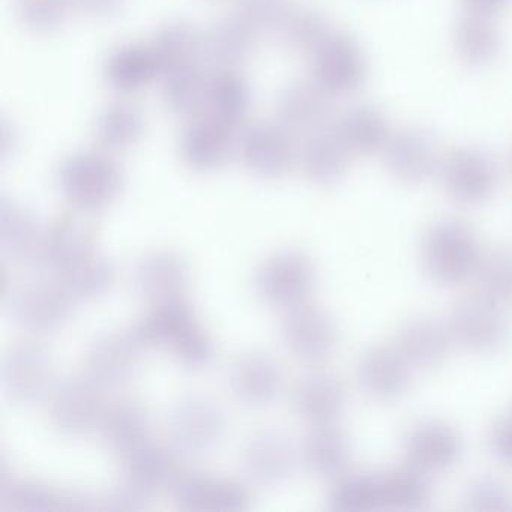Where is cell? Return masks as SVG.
<instances>
[{"instance_id":"36","label":"cell","mask_w":512,"mask_h":512,"mask_svg":"<svg viewBox=\"0 0 512 512\" xmlns=\"http://www.w3.org/2000/svg\"><path fill=\"white\" fill-rule=\"evenodd\" d=\"M161 77L172 71L199 65V58L205 52L203 35L194 26L184 22H173L163 26L151 43Z\"/></svg>"},{"instance_id":"27","label":"cell","mask_w":512,"mask_h":512,"mask_svg":"<svg viewBox=\"0 0 512 512\" xmlns=\"http://www.w3.org/2000/svg\"><path fill=\"white\" fill-rule=\"evenodd\" d=\"M352 154L334 130L316 131L299 151L302 172L313 184L329 187L338 184L346 175Z\"/></svg>"},{"instance_id":"33","label":"cell","mask_w":512,"mask_h":512,"mask_svg":"<svg viewBox=\"0 0 512 512\" xmlns=\"http://www.w3.org/2000/svg\"><path fill=\"white\" fill-rule=\"evenodd\" d=\"M151 416L142 403L136 400H119L106 407L100 431L112 451L127 454L148 440Z\"/></svg>"},{"instance_id":"23","label":"cell","mask_w":512,"mask_h":512,"mask_svg":"<svg viewBox=\"0 0 512 512\" xmlns=\"http://www.w3.org/2000/svg\"><path fill=\"white\" fill-rule=\"evenodd\" d=\"M410 367L412 365L397 347L374 346L362 353L356 374L359 385L368 395L389 401L409 389Z\"/></svg>"},{"instance_id":"45","label":"cell","mask_w":512,"mask_h":512,"mask_svg":"<svg viewBox=\"0 0 512 512\" xmlns=\"http://www.w3.org/2000/svg\"><path fill=\"white\" fill-rule=\"evenodd\" d=\"M19 22L34 34L59 31L76 11L74 0H14Z\"/></svg>"},{"instance_id":"35","label":"cell","mask_w":512,"mask_h":512,"mask_svg":"<svg viewBox=\"0 0 512 512\" xmlns=\"http://www.w3.org/2000/svg\"><path fill=\"white\" fill-rule=\"evenodd\" d=\"M205 40V52L221 68H232L247 61L256 49L257 31L238 14L212 25Z\"/></svg>"},{"instance_id":"17","label":"cell","mask_w":512,"mask_h":512,"mask_svg":"<svg viewBox=\"0 0 512 512\" xmlns=\"http://www.w3.org/2000/svg\"><path fill=\"white\" fill-rule=\"evenodd\" d=\"M235 128L212 116H197L185 128L181 140L182 158L200 173L223 169L238 152Z\"/></svg>"},{"instance_id":"4","label":"cell","mask_w":512,"mask_h":512,"mask_svg":"<svg viewBox=\"0 0 512 512\" xmlns=\"http://www.w3.org/2000/svg\"><path fill=\"white\" fill-rule=\"evenodd\" d=\"M226 413L212 398L191 395L167 416V436L179 454L200 457L217 448L226 434Z\"/></svg>"},{"instance_id":"20","label":"cell","mask_w":512,"mask_h":512,"mask_svg":"<svg viewBox=\"0 0 512 512\" xmlns=\"http://www.w3.org/2000/svg\"><path fill=\"white\" fill-rule=\"evenodd\" d=\"M47 227L31 209L2 196L0 248L5 257L23 265L44 263Z\"/></svg>"},{"instance_id":"42","label":"cell","mask_w":512,"mask_h":512,"mask_svg":"<svg viewBox=\"0 0 512 512\" xmlns=\"http://www.w3.org/2000/svg\"><path fill=\"white\" fill-rule=\"evenodd\" d=\"M58 275L76 301H92L112 289L116 268L112 260L95 253Z\"/></svg>"},{"instance_id":"12","label":"cell","mask_w":512,"mask_h":512,"mask_svg":"<svg viewBox=\"0 0 512 512\" xmlns=\"http://www.w3.org/2000/svg\"><path fill=\"white\" fill-rule=\"evenodd\" d=\"M281 338L295 358L320 362L334 353L338 328L325 308L305 302L287 311L281 323Z\"/></svg>"},{"instance_id":"13","label":"cell","mask_w":512,"mask_h":512,"mask_svg":"<svg viewBox=\"0 0 512 512\" xmlns=\"http://www.w3.org/2000/svg\"><path fill=\"white\" fill-rule=\"evenodd\" d=\"M142 347L133 331L98 335L86 350L85 376L103 391L121 388L133 379Z\"/></svg>"},{"instance_id":"40","label":"cell","mask_w":512,"mask_h":512,"mask_svg":"<svg viewBox=\"0 0 512 512\" xmlns=\"http://www.w3.org/2000/svg\"><path fill=\"white\" fill-rule=\"evenodd\" d=\"M163 97L170 112L182 118H197L205 112L209 77L199 65L163 76Z\"/></svg>"},{"instance_id":"19","label":"cell","mask_w":512,"mask_h":512,"mask_svg":"<svg viewBox=\"0 0 512 512\" xmlns=\"http://www.w3.org/2000/svg\"><path fill=\"white\" fill-rule=\"evenodd\" d=\"M134 289L149 304L184 298L190 284V266L187 260L172 250H158L146 254L137 263L133 274Z\"/></svg>"},{"instance_id":"24","label":"cell","mask_w":512,"mask_h":512,"mask_svg":"<svg viewBox=\"0 0 512 512\" xmlns=\"http://www.w3.org/2000/svg\"><path fill=\"white\" fill-rule=\"evenodd\" d=\"M97 253V233L94 226L79 215H62L47 227L44 263L53 271L73 268L77 263Z\"/></svg>"},{"instance_id":"52","label":"cell","mask_w":512,"mask_h":512,"mask_svg":"<svg viewBox=\"0 0 512 512\" xmlns=\"http://www.w3.org/2000/svg\"><path fill=\"white\" fill-rule=\"evenodd\" d=\"M511 0H463L467 13L494 17L508 7Z\"/></svg>"},{"instance_id":"3","label":"cell","mask_w":512,"mask_h":512,"mask_svg":"<svg viewBox=\"0 0 512 512\" xmlns=\"http://www.w3.org/2000/svg\"><path fill=\"white\" fill-rule=\"evenodd\" d=\"M76 302L59 278H32L11 290L7 307L20 329L29 334L49 335L67 325Z\"/></svg>"},{"instance_id":"10","label":"cell","mask_w":512,"mask_h":512,"mask_svg":"<svg viewBox=\"0 0 512 512\" xmlns=\"http://www.w3.org/2000/svg\"><path fill=\"white\" fill-rule=\"evenodd\" d=\"M367 76L364 53L355 40L332 32L313 53V80L331 97L358 91Z\"/></svg>"},{"instance_id":"15","label":"cell","mask_w":512,"mask_h":512,"mask_svg":"<svg viewBox=\"0 0 512 512\" xmlns=\"http://www.w3.org/2000/svg\"><path fill=\"white\" fill-rule=\"evenodd\" d=\"M298 461L295 442L280 430L259 431L242 449V470L251 482L262 487L286 482L295 473Z\"/></svg>"},{"instance_id":"6","label":"cell","mask_w":512,"mask_h":512,"mask_svg":"<svg viewBox=\"0 0 512 512\" xmlns=\"http://www.w3.org/2000/svg\"><path fill=\"white\" fill-rule=\"evenodd\" d=\"M448 328L452 340L476 353H496L508 343L509 320L499 302L470 296L454 305Z\"/></svg>"},{"instance_id":"21","label":"cell","mask_w":512,"mask_h":512,"mask_svg":"<svg viewBox=\"0 0 512 512\" xmlns=\"http://www.w3.org/2000/svg\"><path fill=\"white\" fill-rule=\"evenodd\" d=\"M233 397L247 407L260 409L274 403L283 388V371L265 353H245L233 362L229 373Z\"/></svg>"},{"instance_id":"2","label":"cell","mask_w":512,"mask_h":512,"mask_svg":"<svg viewBox=\"0 0 512 512\" xmlns=\"http://www.w3.org/2000/svg\"><path fill=\"white\" fill-rule=\"evenodd\" d=\"M425 271L434 281L446 286L463 283L478 272L481 248L467 224L442 220L428 230L422 247Z\"/></svg>"},{"instance_id":"43","label":"cell","mask_w":512,"mask_h":512,"mask_svg":"<svg viewBox=\"0 0 512 512\" xmlns=\"http://www.w3.org/2000/svg\"><path fill=\"white\" fill-rule=\"evenodd\" d=\"M277 31L287 47L311 55L334 32L325 14L311 7H292Z\"/></svg>"},{"instance_id":"16","label":"cell","mask_w":512,"mask_h":512,"mask_svg":"<svg viewBox=\"0 0 512 512\" xmlns=\"http://www.w3.org/2000/svg\"><path fill=\"white\" fill-rule=\"evenodd\" d=\"M170 488L173 502L184 511L233 512L250 506V494L241 482L205 472L178 473Z\"/></svg>"},{"instance_id":"11","label":"cell","mask_w":512,"mask_h":512,"mask_svg":"<svg viewBox=\"0 0 512 512\" xmlns=\"http://www.w3.org/2000/svg\"><path fill=\"white\" fill-rule=\"evenodd\" d=\"M104 412L103 389L89 377L65 379L53 392L50 421L64 436H86L100 428Z\"/></svg>"},{"instance_id":"26","label":"cell","mask_w":512,"mask_h":512,"mask_svg":"<svg viewBox=\"0 0 512 512\" xmlns=\"http://www.w3.org/2000/svg\"><path fill=\"white\" fill-rule=\"evenodd\" d=\"M293 404L298 415L316 427L334 424L346 406V389L334 374L316 371L299 380Z\"/></svg>"},{"instance_id":"9","label":"cell","mask_w":512,"mask_h":512,"mask_svg":"<svg viewBox=\"0 0 512 512\" xmlns=\"http://www.w3.org/2000/svg\"><path fill=\"white\" fill-rule=\"evenodd\" d=\"M242 163L257 178L278 179L290 172L299 151L292 131L280 122H257L238 139Z\"/></svg>"},{"instance_id":"53","label":"cell","mask_w":512,"mask_h":512,"mask_svg":"<svg viewBox=\"0 0 512 512\" xmlns=\"http://www.w3.org/2000/svg\"><path fill=\"white\" fill-rule=\"evenodd\" d=\"M511 166H512V157H511Z\"/></svg>"},{"instance_id":"47","label":"cell","mask_w":512,"mask_h":512,"mask_svg":"<svg viewBox=\"0 0 512 512\" xmlns=\"http://www.w3.org/2000/svg\"><path fill=\"white\" fill-rule=\"evenodd\" d=\"M176 361L188 370H203L214 362L215 344L211 335L199 325H191L170 347Z\"/></svg>"},{"instance_id":"31","label":"cell","mask_w":512,"mask_h":512,"mask_svg":"<svg viewBox=\"0 0 512 512\" xmlns=\"http://www.w3.org/2000/svg\"><path fill=\"white\" fill-rule=\"evenodd\" d=\"M334 131L352 155L383 152L394 134L386 116L371 106H356L344 113Z\"/></svg>"},{"instance_id":"49","label":"cell","mask_w":512,"mask_h":512,"mask_svg":"<svg viewBox=\"0 0 512 512\" xmlns=\"http://www.w3.org/2000/svg\"><path fill=\"white\" fill-rule=\"evenodd\" d=\"M236 8V14L260 32L280 28L292 4L290 0H236Z\"/></svg>"},{"instance_id":"14","label":"cell","mask_w":512,"mask_h":512,"mask_svg":"<svg viewBox=\"0 0 512 512\" xmlns=\"http://www.w3.org/2000/svg\"><path fill=\"white\" fill-rule=\"evenodd\" d=\"M440 172L449 196L464 205H479L496 191L497 166L482 149H455L442 161Z\"/></svg>"},{"instance_id":"18","label":"cell","mask_w":512,"mask_h":512,"mask_svg":"<svg viewBox=\"0 0 512 512\" xmlns=\"http://www.w3.org/2000/svg\"><path fill=\"white\" fill-rule=\"evenodd\" d=\"M382 154L389 173L407 185L424 184L442 166L436 139L419 128L392 134Z\"/></svg>"},{"instance_id":"34","label":"cell","mask_w":512,"mask_h":512,"mask_svg":"<svg viewBox=\"0 0 512 512\" xmlns=\"http://www.w3.org/2000/svg\"><path fill=\"white\" fill-rule=\"evenodd\" d=\"M197 322L194 308L184 298L163 302L152 307V310L134 326V337L143 347H166L170 349Z\"/></svg>"},{"instance_id":"22","label":"cell","mask_w":512,"mask_h":512,"mask_svg":"<svg viewBox=\"0 0 512 512\" xmlns=\"http://www.w3.org/2000/svg\"><path fill=\"white\" fill-rule=\"evenodd\" d=\"M404 451L409 463L422 472H443L460 460L463 440L446 422L424 421L407 434Z\"/></svg>"},{"instance_id":"41","label":"cell","mask_w":512,"mask_h":512,"mask_svg":"<svg viewBox=\"0 0 512 512\" xmlns=\"http://www.w3.org/2000/svg\"><path fill=\"white\" fill-rule=\"evenodd\" d=\"M383 508H422L430 499V484L425 472L418 467H397L380 475Z\"/></svg>"},{"instance_id":"44","label":"cell","mask_w":512,"mask_h":512,"mask_svg":"<svg viewBox=\"0 0 512 512\" xmlns=\"http://www.w3.org/2000/svg\"><path fill=\"white\" fill-rule=\"evenodd\" d=\"M329 505L335 511L367 512L383 508L380 475L353 473L332 488Z\"/></svg>"},{"instance_id":"37","label":"cell","mask_w":512,"mask_h":512,"mask_svg":"<svg viewBox=\"0 0 512 512\" xmlns=\"http://www.w3.org/2000/svg\"><path fill=\"white\" fill-rule=\"evenodd\" d=\"M349 437L334 424L317 425L302 446L301 457L314 475L332 478L340 475L350 461Z\"/></svg>"},{"instance_id":"39","label":"cell","mask_w":512,"mask_h":512,"mask_svg":"<svg viewBox=\"0 0 512 512\" xmlns=\"http://www.w3.org/2000/svg\"><path fill=\"white\" fill-rule=\"evenodd\" d=\"M145 127V116L139 107L118 101L98 115L95 137L107 151H125L142 139Z\"/></svg>"},{"instance_id":"8","label":"cell","mask_w":512,"mask_h":512,"mask_svg":"<svg viewBox=\"0 0 512 512\" xmlns=\"http://www.w3.org/2000/svg\"><path fill=\"white\" fill-rule=\"evenodd\" d=\"M176 475L172 452L146 440L125 454L118 491L128 509H142L151 497L172 485Z\"/></svg>"},{"instance_id":"38","label":"cell","mask_w":512,"mask_h":512,"mask_svg":"<svg viewBox=\"0 0 512 512\" xmlns=\"http://www.w3.org/2000/svg\"><path fill=\"white\" fill-rule=\"evenodd\" d=\"M494 17L467 13L455 28L454 46L458 58L470 67H485L500 52V35Z\"/></svg>"},{"instance_id":"28","label":"cell","mask_w":512,"mask_h":512,"mask_svg":"<svg viewBox=\"0 0 512 512\" xmlns=\"http://www.w3.org/2000/svg\"><path fill=\"white\" fill-rule=\"evenodd\" d=\"M160 76V64L151 44H124L116 47L104 62L106 82L115 91L124 94L142 91Z\"/></svg>"},{"instance_id":"32","label":"cell","mask_w":512,"mask_h":512,"mask_svg":"<svg viewBox=\"0 0 512 512\" xmlns=\"http://www.w3.org/2000/svg\"><path fill=\"white\" fill-rule=\"evenodd\" d=\"M251 101L250 85L232 68H221L209 77L206 115L238 130L250 113Z\"/></svg>"},{"instance_id":"1","label":"cell","mask_w":512,"mask_h":512,"mask_svg":"<svg viewBox=\"0 0 512 512\" xmlns=\"http://www.w3.org/2000/svg\"><path fill=\"white\" fill-rule=\"evenodd\" d=\"M58 185L65 199L80 212H100L112 206L124 188V173L106 151H79L62 161Z\"/></svg>"},{"instance_id":"25","label":"cell","mask_w":512,"mask_h":512,"mask_svg":"<svg viewBox=\"0 0 512 512\" xmlns=\"http://www.w3.org/2000/svg\"><path fill=\"white\" fill-rule=\"evenodd\" d=\"M278 122L293 134L323 130L331 116V95L314 80L287 86L277 101Z\"/></svg>"},{"instance_id":"7","label":"cell","mask_w":512,"mask_h":512,"mask_svg":"<svg viewBox=\"0 0 512 512\" xmlns=\"http://www.w3.org/2000/svg\"><path fill=\"white\" fill-rule=\"evenodd\" d=\"M53 361L49 350L35 341L14 344L2 361V392L10 403H37L52 388Z\"/></svg>"},{"instance_id":"50","label":"cell","mask_w":512,"mask_h":512,"mask_svg":"<svg viewBox=\"0 0 512 512\" xmlns=\"http://www.w3.org/2000/svg\"><path fill=\"white\" fill-rule=\"evenodd\" d=\"M490 446L497 460L512 466V415L497 421L490 434Z\"/></svg>"},{"instance_id":"30","label":"cell","mask_w":512,"mask_h":512,"mask_svg":"<svg viewBox=\"0 0 512 512\" xmlns=\"http://www.w3.org/2000/svg\"><path fill=\"white\" fill-rule=\"evenodd\" d=\"M0 500L17 511L95 508L83 494L64 493L40 481H8L7 467L0 473Z\"/></svg>"},{"instance_id":"46","label":"cell","mask_w":512,"mask_h":512,"mask_svg":"<svg viewBox=\"0 0 512 512\" xmlns=\"http://www.w3.org/2000/svg\"><path fill=\"white\" fill-rule=\"evenodd\" d=\"M481 295L505 304L512 301V250L497 248L481 260L478 268Z\"/></svg>"},{"instance_id":"48","label":"cell","mask_w":512,"mask_h":512,"mask_svg":"<svg viewBox=\"0 0 512 512\" xmlns=\"http://www.w3.org/2000/svg\"><path fill=\"white\" fill-rule=\"evenodd\" d=\"M464 508L469 511H512V490L502 479L478 478L464 493Z\"/></svg>"},{"instance_id":"29","label":"cell","mask_w":512,"mask_h":512,"mask_svg":"<svg viewBox=\"0 0 512 512\" xmlns=\"http://www.w3.org/2000/svg\"><path fill=\"white\" fill-rule=\"evenodd\" d=\"M452 335L448 323L431 317L410 320L398 332L397 349L412 367L433 368L448 356Z\"/></svg>"},{"instance_id":"51","label":"cell","mask_w":512,"mask_h":512,"mask_svg":"<svg viewBox=\"0 0 512 512\" xmlns=\"http://www.w3.org/2000/svg\"><path fill=\"white\" fill-rule=\"evenodd\" d=\"M128 0H74L76 11L94 17V19H109L124 10Z\"/></svg>"},{"instance_id":"5","label":"cell","mask_w":512,"mask_h":512,"mask_svg":"<svg viewBox=\"0 0 512 512\" xmlns=\"http://www.w3.org/2000/svg\"><path fill=\"white\" fill-rule=\"evenodd\" d=\"M316 286V266L301 250H281L257 268L254 287L266 304L277 308L305 304Z\"/></svg>"}]
</instances>
